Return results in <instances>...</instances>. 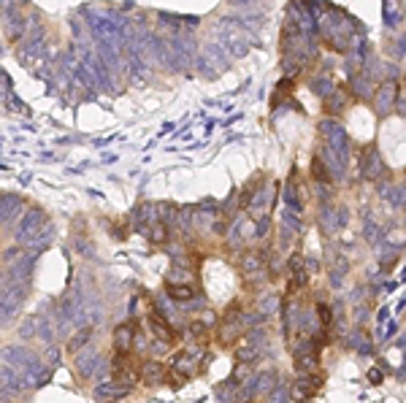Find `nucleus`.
<instances>
[{"mask_svg": "<svg viewBox=\"0 0 406 403\" xmlns=\"http://www.w3.org/2000/svg\"><path fill=\"white\" fill-rule=\"evenodd\" d=\"M133 336H135V325L133 323L120 325V328L114 330V347H117V352H127V350H130V344H133Z\"/></svg>", "mask_w": 406, "mask_h": 403, "instance_id": "nucleus-1", "label": "nucleus"}, {"mask_svg": "<svg viewBox=\"0 0 406 403\" xmlns=\"http://www.w3.org/2000/svg\"><path fill=\"white\" fill-rule=\"evenodd\" d=\"M168 295L174 298V300H192L195 298V290L184 284V287H176V284H168Z\"/></svg>", "mask_w": 406, "mask_h": 403, "instance_id": "nucleus-2", "label": "nucleus"}, {"mask_svg": "<svg viewBox=\"0 0 406 403\" xmlns=\"http://www.w3.org/2000/svg\"><path fill=\"white\" fill-rule=\"evenodd\" d=\"M90 336H93V330H81L79 336L73 338L71 344H68V352H76V350H81V347L87 344V338H90Z\"/></svg>", "mask_w": 406, "mask_h": 403, "instance_id": "nucleus-3", "label": "nucleus"}]
</instances>
